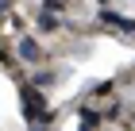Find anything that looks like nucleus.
I'll return each mask as SVG.
<instances>
[{"mask_svg":"<svg viewBox=\"0 0 135 131\" xmlns=\"http://www.w3.org/2000/svg\"><path fill=\"white\" fill-rule=\"evenodd\" d=\"M100 123H104L100 112L89 108V104H81V112H77V127H81V131H93V127H100Z\"/></svg>","mask_w":135,"mask_h":131,"instance_id":"nucleus-5","label":"nucleus"},{"mask_svg":"<svg viewBox=\"0 0 135 131\" xmlns=\"http://www.w3.org/2000/svg\"><path fill=\"white\" fill-rule=\"evenodd\" d=\"M0 70L16 73V54H12V50H4V46H0Z\"/></svg>","mask_w":135,"mask_h":131,"instance_id":"nucleus-8","label":"nucleus"},{"mask_svg":"<svg viewBox=\"0 0 135 131\" xmlns=\"http://www.w3.org/2000/svg\"><path fill=\"white\" fill-rule=\"evenodd\" d=\"M104 4H108V0H100V8H104Z\"/></svg>","mask_w":135,"mask_h":131,"instance_id":"nucleus-11","label":"nucleus"},{"mask_svg":"<svg viewBox=\"0 0 135 131\" xmlns=\"http://www.w3.org/2000/svg\"><path fill=\"white\" fill-rule=\"evenodd\" d=\"M112 85H116V81H97V85H89V89H85V96H108V93H112Z\"/></svg>","mask_w":135,"mask_h":131,"instance_id":"nucleus-6","label":"nucleus"},{"mask_svg":"<svg viewBox=\"0 0 135 131\" xmlns=\"http://www.w3.org/2000/svg\"><path fill=\"white\" fill-rule=\"evenodd\" d=\"M54 81H58V70H42V73H35V77H31V85H39V89H42V85H54Z\"/></svg>","mask_w":135,"mask_h":131,"instance_id":"nucleus-7","label":"nucleus"},{"mask_svg":"<svg viewBox=\"0 0 135 131\" xmlns=\"http://www.w3.org/2000/svg\"><path fill=\"white\" fill-rule=\"evenodd\" d=\"M12 12V0H0V16H8Z\"/></svg>","mask_w":135,"mask_h":131,"instance_id":"nucleus-10","label":"nucleus"},{"mask_svg":"<svg viewBox=\"0 0 135 131\" xmlns=\"http://www.w3.org/2000/svg\"><path fill=\"white\" fill-rule=\"evenodd\" d=\"M20 112H23V120H27V123H31V120H42V116H54V108L46 104L42 89L31 85V81H23V85H20Z\"/></svg>","mask_w":135,"mask_h":131,"instance_id":"nucleus-1","label":"nucleus"},{"mask_svg":"<svg viewBox=\"0 0 135 131\" xmlns=\"http://www.w3.org/2000/svg\"><path fill=\"white\" fill-rule=\"evenodd\" d=\"M66 4L70 0H42V8H54V12H66Z\"/></svg>","mask_w":135,"mask_h":131,"instance_id":"nucleus-9","label":"nucleus"},{"mask_svg":"<svg viewBox=\"0 0 135 131\" xmlns=\"http://www.w3.org/2000/svg\"><path fill=\"white\" fill-rule=\"evenodd\" d=\"M39 31H46V35H54V31H62V27H70V20H66L62 12H54V8H42L39 12Z\"/></svg>","mask_w":135,"mask_h":131,"instance_id":"nucleus-4","label":"nucleus"},{"mask_svg":"<svg viewBox=\"0 0 135 131\" xmlns=\"http://www.w3.org/2000/svg\"><path fill=\"white\" fill-rule=\"evenodd\" d=\"M100 23H104V27H116V35H124V39H135V20H131V16L112 12L108 4L100 8Z\"/></svg>","mask_w":135,"mask_h":131,"instance_id":"nucleus-3","label":"nucleus"},{"mask_svg":"<svg viewBox=\"0 0 135 131\" xmlns=\"http://www.w3.org/2000/svg\"><path fill=\"white\" fill-rule=\"evenodd\" d=\"M12 54H16V62H23V66H39L42 62V46H39V39H31V35H20Z\"/></svg>","mask_w":135,"mask_h":131,"instance_id":"nucleus-2","label":"nucleus"}]
</instances>
